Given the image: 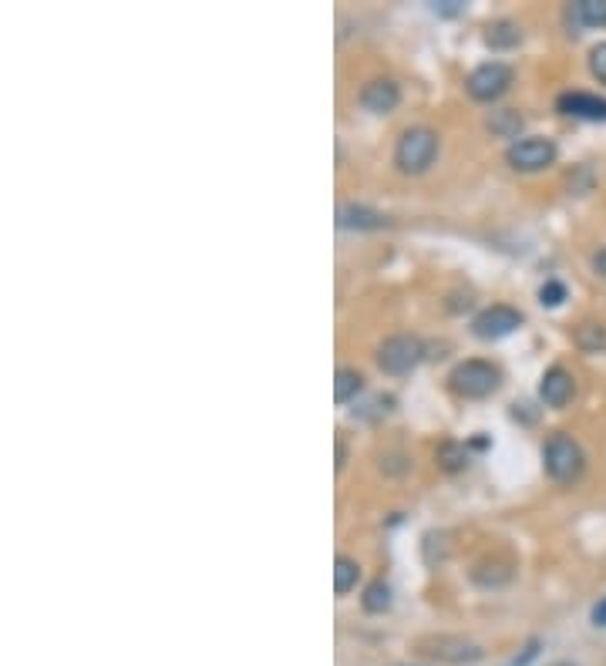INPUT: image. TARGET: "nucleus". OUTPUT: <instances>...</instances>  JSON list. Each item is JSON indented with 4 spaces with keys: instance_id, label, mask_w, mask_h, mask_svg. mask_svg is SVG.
Instances as JSON below:
<instances>
[{
    "instance_id": "7ed1b4c3",
    "label": "nucleus",
    "mask_w": 606,
    "mask_h": 666,
    "mask_svg": "<svg viewBox=\"0 0 606 666\" xmlns=\"http://www.w3.org/2000/svg\"><path fill=\"white\" fill-rule=\"evenodd\" d=\"M435 155H438V135L431 132V128L418 125V128H408V132L398 138L394 165H398L404 175H421L435 162Z\"/></svg>"
},
{
    "instance_id": "5701e85b",
    "label": "nucleus",
    "mask_w": 606,
    "mask_h": 666,
    "mask_svg": "<svg viewBox=\"0 0 606 666\" xmlns=\"http://www.w3.org/2000/svg\"><path fill=\"white\" fill-rule=\"evenodd\" d=\"M593 626H603V629H606V599H600V603L593 606Z\"/></svg>"
},
{
    "instance_id": "6ab92c4d",
    "label": "nucleus",
    "mask_w": 606,
    "mask_h": 666,
    "mask_svg": "<svg viewBox=\"0 0 606 666\" xmlns=\"http://www.w3.org/2000/svg\"><path fill=\"white\" fill-rule=\"evenodd\" d=\"M438 461H442V468H445V471H458V468H465V465H468V455H465L462 444L445 441L442 448H438Z\"/></svg>"
},
{
    "instance_id": "0eeeda50",
    "label": "nucleus",
    "mask_w": 606,
    "mask_h": 666,
    "mask_svg": "<svg viewBox=\"0 0 606 666\" xmlns=\"http://www.w3.org/2000/svg\"><path fill=\"white\" fill-rule=\"evenodd\" d=\"M522 323V313L505 307V303H495V307H485L479 317L472 320V333L479 340H502L509 333H516Z\"/></svg>"
},
{
    "instance_id": "aec40b11",
    "label": "nucleus",
    "mask_w": 606,
    "mask_h": 666,
    "mask_svg": "<svg viewBox=\"0 0 606 666\" xmlns=\"http://www.w3.org/2000/svg\"><path fill=\"white\" fill-rule=\"evenodd\" d=\"M590 71H593V78L600 81V85H606V41L593 44V51H590Z\"/></svg>"
},
{
    "instance_id": "39448f33",
    "label": "nucleus",
    "mask_w": 606,
    "mask_h": 666,
    "mask_svg": "<svg viewBox=\"0 0 606 666\" xmlns=\"http://www.w3.org/2000/svg\"><path fill=\"white\" fill-rule=\"evenodd\" d=\"M505 162H509L516 172H543L556 162V142L553 138H543V135L519 138V142H512L509 148H505Z\"/></svg>"
},
{
    "instance_id": "f257e3e1",
    "label": "nucleus",
    "mask_w": 606,
    "mask_h": 666,
    "mask_svg": "<svg viewBox=\"0 0 606 666\" xmlns=\"http://www.w3.org/2000/svg\"><path fill=\"white\" fill-rule=\"evenodd\" d=\"M448 384H452V391L458 397H468V401H482V397H489V394L499 391L502 374H499V367L489 364V360L475 357V360H462V364L452 370Z\"/></svg>"
},
{
    "instance_id": "20e7f679",
    "label": "nucleus",
    "mask_w": 606,
    "mask_h": 666,
    "mask_svg": "<svg viewBox=\"0 0 606 666\" xmlns=\"http://www.w3.org/2000/svg\"><path fill=\"white\" fill-rule=\"evenodd\" d=\"M421 360H425V344L415 337V333H394L388 337L378 350V364L384 374H408V370H415Z\"/></svg>"
},
{
    "instance_id": "9b49d317",
    "label": "nucleus",
    "mask_w": 606,
    "mask_h": 666,
    "mask_svg": "<svg viewBox=\"0 0 606 666\" xmlns=\"http://www.w3.org/2000/svg\"><path fill=\"white\" fill-rule=\"evenodd\" d=\"M573 394H576V381L566 367H549L543 381H539V397H543V404L549 407H566L573 401Z\"/></svg>"
},
{
    "instance_id": "412c9836",
    "label": "nucleus",
    "mask_w": 606,
    "mask_h": 666,
    "mask_svg": "<svg viewBox=\"0 0 606 666\" xmlns=\"http://www.w3.org/2000/svg\"><path fill=\"white\" fill-rule=\"evenodd\" d=\"M539 300H543V307H559V303L566 300V286L556 283V280H549L543 290H539Z\"/></svg>"
},
{
    "instance_id": "2eb2a0df",
    "label": "nucleus",
    "mask_w": 606,
    "mask_h": 666,
    "mask_svg": "<svg viewBox=\"0 0 606 666\" xmlns=\"http://www.w3.org/2000/svg\"><path fill=\"white\" fill-rule=\"evenodd\" d=\"M569 17L580 21L583 27H603L606 24V0H576L569 7Z\"/></svg>"
},
{
    "instance_id": "6e6552de",
    "label": "nucleus",
    "mask_w": 606,
    "mask_h": 666,
    "mask_svg": "<svg viewBox=\"0 0 606 666\" xmlns=\"http://www.w3.org/2000/svg\"><path fill=\"white\" fill-rule=\"evenodd\" d=\"M421 653L438 656L445 663H475L482 660V650L475 643L462 640V636H435V640L421 643Z\"/></svg>"
},
{
    "instance_id": "4468645a",
    "label": "nucleus",
    "mask_w": 606,
    "mask_h": 666,
    "mask_svg": "<svg viewBox=\"0 0 606 666\" xmlns=\"http://www.w3.org/2000/svg\"><path fill=\"white\" fill-rule=\"evenodd\" d=\"M357 579H361V566H357V559H351V555H337L334 559V589L337 596H347Z\"/></svg>"
},
{
    "instance_id": "f03ea898",
    "label": "nucleus",
    "mask_w": 606,
    "mask_h": 666,
    "mask_svg": "<svg viewBox=\"0 0 606 666\" xmlns=\"http://www.w3.org/2000/svg\"><path fill=\"white\" fill-rule=\"evenodd\" d=\"M543 465H546L549 478L559 481V485H566V481H576L583 475L586 455H583L580 441L569 438V434H563V431H556L543 448Z\"/></svg>"
},
{
    "instance_id": "dca6fc26",
    "label": "nucleus",
    "mask_w": 606,
    "mask_h": 666,
    "mask_svg": "<svg viewBox=\"0 0 606 666\" xmlns=\"http://www.w3.org/2000/svg\"><path fill=\"white\" fill-rule=\"evenodd\" d=\"M576 344H580L583 350H590V354H600V350H606V327L603 323H593L586 320L576 327Z\"/></svg>"
},
{
    "instance_id": "f3484780",
    "label": "nucleus",
    "mask_w": 606,
    "mask_h": 666,
    "mask_svg": "<svg viewBox=\"0 0 606 666\" xmlns=\"http://www.w3.org/2000/svg\"><path fill=\"white\" fill-rule=\"evenodd\" d=\"M364 609L367 613H388L391 609V586L384 579H374L364 589Z\"/></svg>"
},
{
    "instance_id": "423d86ee",
    "label": "nucleus",
    "mask_w": 606,
    "mask_h": 666,
    "mask_svg": "<svg viewBox=\"0 0 606 666\" xmlns=\"http://www.w3.org/2000/svg\"><path fill=\"white\" fill-rule=\"evenodd\" d=\"M512 85V68L502 61H489V64H479L472 74H468L465 88L468 95H472L475 101H495L502 98L505 91H509Z\"/></svg>"
},
{
    "instance_id": "ddd939ff",
    "label": "nucleus",
    "mask_w": 606,
    "mask_h": 666,
    "mask_svg": "<svg viewBox=\"0 0 606 666\" xmlns=\"http://www.w3.org/2000/svg\"><path fill=\"white\" fill-rule=\"evenodd\" d=\"M364 391V377H361V370H354V367H341L334 374V401L337 404H347V401H354L357 394Z\"/></svg>"
},
{
    "instance_id": "9d476101",
    "label": "nucleus",
    "mask_w": 606,
    "mask_h": 666,
    "mask_svg": "<svg viewBox=\"0 0 606 666\" xmlns=\"http://www.w3.org/2000/svg\"><path fill=\"white\" fill-rule=\"evenodd\" d=\"M401 101V88L394 85L391 78H374L361 88V105L371 111V115H391Z\"/></svg>"
},
{
    "instance_id": "f8f14e48",
    "label": "nucleus",
    "mask_w": 606,
    "mask_h": 666,
    "mask_svg": "<svg viewBox=\"0 0 606 666\" xmlns=\"http://www.w3.org/2000/svg\"><path fill=\"white\" fill-rule=\"evenodd\" d=\"M337 226L341 229H384L388 226V216L378 209H367V206H354V202H347V206L337 209Z\"/></svg>"
},
{
    "instance_id": "1a4fd4ad",
    "label": "nucleus",
    "mask_w": 606,
    "mask_h": 666,
    "mask_svg": "<svg viewBox=\"0 0 606 666\" xmlns=\"http://www.w3.org/2000/svg\"><path fill=\"white\" fill-rule=\"evenodd\" d=\"M556 108L563 115L583 118V122H606V98L590 95V91H566L556 98Z\"/></svg>"
},
{
    "instance_id": "b1692460",
    "label": "nucleus",
    "mask_w": 606,
    "mask_h": 666,
    "mask_svg": "<svg viewBox=\"0 0 606 666\" xmlns=\"http://www.w3.org/2000/svg\"><path fill=\"white\" fill-rule=\"evenodd\" d=\"M593 270H596V273H600V276H603V280H606V249H600V253H596V256H593Z\"/></svg>"
},
{
    "instance_id": "393cba45",
    "label": "nucleus",
    "mask_w": 606,
    "mask_h": 666,
    "mask_svg": "<svg viewBox=\"0 0 606 666\" xmlns=\"http://www.w3.org/2000/svg\"><path fill=\"white\" fill-rule=\"evenodd\" d=\"M344 461H347V448L344 441H337V471H344Z\"/></svg>"
},
{
    "instance_id": "a211bd4d",
    "label": "nucleus",
    "mask_w": 606,
    "mask_h": 666,
    "mask_svg": "<svg viewBox=\"0 0 606 666\" xmlns=\"http://www.w3.org/2000/svg\"><path fill=\"white\" fill-rule=\"evenodd\" d=\"M485 41L492 44V48H512V44L522 41V31L512 21H499L489 27V34H485Z\"/></svg>"
},
{
    "instance_id": "4be33fe9",
    "label": "nucleus",
    "mask_w": 606,
    "mask_h": 666,
    "mask_svg": "<svg viewBox=\"0 0 606 666\" xmlns=\"http://www.w3.org/2000/svg\"><path fill=\"white\" fill-rule=\"evenodd\" d=\"M431 11L442 14V17H452V14H462L465 4H462V0H435V4H431Z\"/></svg>"
}]
</instances>
